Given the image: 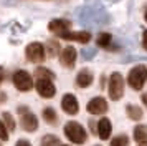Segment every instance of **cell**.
Instances as JSON below:
<instances>
[{"mask_svg":"<svg viewBox=\"0 0 147 146\" xmlns=\"http://www.w3.org/2000/svg\"><path fill=\"white\" fill-rule=\"evenodd\" d=\"M142 45H144V48L147 50V30L144 32V37H142Z\"/></svg>","mask_w":147,"mask_h":146,"instance_id":"26","label":"cell"},{"mask_svg":"<svg viewBox=\"0 0 147 146\" xmlns=\"http://www.w3.org/2000/svg\"><path fill=\"white\" fill-rule=\"evenodd\" d=\"M22 128L28 133L36 131V130H38V118L30 111L23 113V115H22Z\"/></svg>","mask_w":147,"mask_h":146,"instance_id":"11","label":"cell"},{"mask_svg":"<svg viewBox=\"0 0 147 146\" xmlns=\"http://www.w3.org/2000/svg\"><path fill=\"white\" fill-rule=\"evenodd\" d=\"M107 91H109V98L117 101L122 98L124 95V78L121 73H113L111 78H109V86H107Z\"/></svg>","mask_w":147,"mask_h":146,"instance_id":"3","label":"cell"},{"mask_svg":"<svg viewBox=\"0 0 147 146\" xmlns=\"http://www.w3.org/2000/svg\"><path fill=\"white\" fill-rule=\"evenodd\" d=\"M144 18H146V22H147V12H146V15H144Z\"/></svg>","mask_w":147,"mask_h":146,"instance_id":"29","label":"cell"},{"mask_svg":"<svg viewBox=\"0 0 147 146\" xmlns=\"http://www.w3.org/2000/svg\"><path fill=\"white\" fill-rule=\"evenodd\" d=\"M35 88H36V91L41 98H53L56 95V86L48 78H38L35 83Z\"/></svg>","mask_w":147,"mask_h":146,"instance_id":"6","label":"cell"},{"mask_svg":"<svg viewBox=\"0 0 147 146\" xmlns=\"http://www.w3.org/2000/svg\"><path fill=\"white\" fill-rule=\"evenodd\" d=\"M93 73L91 70H88V68H83L80 73H78V76H76V85L80 86V88H88V86L93 83Z\"/></svg>","mask_w":147,"mask_h":146,"instance_id":"13","label":"cell"},{"mask_svg":"<svg viewBox=\"0 0 147 146\" xmlns=\"http://www.w3.org/2000/svg\"><path fill=\"white\" fill-rule=\"evenodd\" d=\"M48 50V55L50 57H56L58 55V50H60V45H58V42H55V40H50L47 43V48H45V52Z\"/></svg>","mask_w":147,"mask_h":146,"instance_id":"22","label":"cell"},{"mask_svg":"<svg viewBox=\"0 0 147 146\" xmlns=\"http://www.w3.org/2000/svg\"><path fill=\"white\" fill-rule=\"evenodd\" d=\"M41 146H60V139L53 134H47L41 138Z\"/></svg>","mask_w":147,"mask_h":146,"instance_id":"21","label":"cell"},{"mask_svg":"<svg viewBox=\"0 0 147 146\" xmlns=\"http://www.w3.org/2000/svg\"><path fill=\"white\" fill-rule=\"evenodd\" d=\"M0 146H2V145H0Z\"/></svg>","mask_w":147,"mask_h":146,"instance_id":"33","label":"cell"},{"mask_svg":"<svg viewBox=\"0 0 147 146\" xmlns=\"http://www.w3.org/2000/svg\"><path fill=\"white\" fill-rule=\"evenodd\" d=\"M69 28H71V22L69 20H65V18H55L48 23V30L56 33L58 37H60L61 33L69 32Z\"/></svg>","mask_w":147,"mask_h":146,"instance_id":"10","label":"cell"},{"mask_svg":"<svg viewBox=\"0 0 147 146\" xmlns=\"http://www.w3.org/2000/svg\"><path fill=\"white\" fill-rule=\"evenodd\" d=\"M88 113L91 115H104L107 111V101L102 96H96V98L89 100V103L86 106Z\"/></svg>","mask_w":147,"mask_h":146,"instance_id":"8","label":"cell"},{"mask_svg":"<svg viewBox=\"0 0 147 146\" xmlns=\"http://www.w3.org/2000/svg\"><path fill=\"white\" fill-rule=\"evenodd\" d=\"M139 146H147V143H140V145Z\"/></svg>","mask_w":147,"mask_h":146,"instance_id":"28","label":"cell"},{"mask_svg":"<svg viewBox=\"0 0 147 146\" xmlns=\"http://www.w3.org/2000/svg\"><path fill=\"white\" fill-rule=\"evenodd\" d=\"M12 81H13L15 88L18 91H30L33 88V78L25 70H17L13 73V76H12Z\"/></svg>","mask_w":147,"mask_h":146,"instance_id":"4","label":"cell"},{"mask_svg":"<svg viewBox=\"0 0 147 146\" xmlns=\"http://www.w3.org/2000/svg\"><path fill=\"white\" fill-rule=\"evenodd\" d=\"M41 116H43V119L47 121L48 125H56L58 123V115H56V111H55L51 106H47L43 110V113H41Z\"/></svg>","mask_w":147,"mask_h":146,"instance_id":"16","label":"cell"},{"mask_svg":"<svg viewBox=\"0 0 147 146\" xmlns=\"http://www.w3.org/2000/svg\"><path fill=\"white\" fill-rule=\"evenodd\" d=\"M76 58H78V52L74 46H66L60 53V61L65 68H73L76 63Z\"/></svg>","mask_w":147,"mask_h":146,"instance_id":"7","label":"cell"},{"mask_svg":"<svg viewBox=\"0 0 147 146\" xmlns=\"http://www.w3.org/2000/svg\"><path fill=\"white\" fill-rule=\"evenodd\" d=\"M126 113H127V116H129L131 119H134V121H139V119L144 116L142 110H140L139 106H136V105H127L126 106Z\"/></svg>","mask_w":147,"mask_h":146,"instance_id":"17","label":"cell"},{"mask_svg":"<svg viewBox=\"0 0 147 146\" xmlns=\"http://www.w3.org/2000/svg\"><path fill=\"white\" fill-rule=\"evenodd\" d=\"M0 139L2 141H7L8 139V130H7V126L3 125L2 119H0Z\"/></svg>","mask_w":147,"mask_h":146,"instance_id":"24","label":"cell"},{"mask_svg":"<svg viewBox=\"0 0 147 146\" xmlns=\"http://www.w3.org/2000/svg\"><path fill=\"white\" fill-rule=\"evenodd\" d=\"M111 131H113V125H111V119L107 118H101L98 121V134H99L101 139H107L111 136Z\"/></svg>","mask_w":147,"mask_h":146,"instance_id":"14","label":"cell"},{"mask_svg":"<svg viewBox=\"0 0 147 146\" xmlns=\"http://www.w3.org/2000/svg\"><path fill=\"white\" fill-rule=\"evenodd\" d=\"M96 146H101V145H96Z\"/></svg>","mask_w":147,"mask_h":146,"instance_id":"32","label":"cell"},{"mask_svg":"<svg viewBox=\"0 0 147 146\" xmlns=\"http://www.w3.org/2000/svg\"><path fill=\"white\" fill-rule=\"evenodd\" d=\"M127 145H129V138L126 134H119V136L113 138V141H111V146H127Z\"/></svg>","mask_w":147,"mask_h":146,"instance_id":"23","label":"cell"},{"mask_svg":"<svg viewBox=\"0 0 147 146\" xmlns=\"http://www.w3.org/2000/svg\"><path fill=\"white\" fill-rule=\"evenodd\" d=\"M0 83H2V75H0Z\"/></svg>","mask_w":147,"mask_h":146,"instance_id":"31","label":"cell"},{"mask_svg":"<svg viewBox=\"0 0 147 146\" xmlns=\"http://www.w3.org/2000/svg\"><path fill=\"white\" fill-rule=\"evenodd\" d=\"M134 139L137 143H147V126L137 125L134 128Z\"/></svg>","mask_w":147,"mask_h":146,"instance_id":"15","label":"cell"},{"mask_svg":"<svg viewBox=\"0 0 147 146\" xmlns=\"http://www.w3.org/2000/svg\"><path fill=\"white\" fill-rule=\"evenodd\" d=\"M61 108H63V111L66 115H76L80 111V105H78L76 96L71 95V93H66L63 96V100H61Z\"/></svg>","mask_w":147,"mask_h":146,"instance_id":"9","label":"cell"},{"mask_svg":"<svg viewBox=\"0 0 147 146\" xmlns=\"http://www.w3.org/2000/svg\"><path fill=\"white\" fill-rule=\"evenodd\" d=\"M2 121H3V125L7 126V130L8 131H15V128H17V123H15V119H13V116L10 115V113H3L2 115Z\"/></svg>","mask_w":147,"mask_h":146,"instance_id":"19","label":"cell"},{"mask_svg":"<svg viewBox=\"0 0 147 146\" xmlns=\"http://www.w3.org/2000/svg\"><path fill=\"white\" fill-rule=\"evenodd\" d=\"M111 40H113L111 33H99L98 38H96V43H98V46H104L106 48V46H109Z\"/></svg>","mask_w":147,"mask_h":146,"instance_id":"20","label":"cell"},{"mask_svg":"<svg viewBox=\"0 0 147 146\" xmlns=\"http://www.w3.org/2000/svg\"><path fill=\"white\" fill-rule=\"evenodd\" d=\"M15 146H32V143H30V141H27V139H18Z\"/></svg>","mask_w":147,"mask_h":146,"instance_id":"25","label":"cell"},{"mask_svg":"<svg viewBox=\"0 0 147 146\" xmlns=\"http://www.w3.org/2000/svg\"><path fill=\"white\" fill-rule=\"evenodd\" d=\"M65 134L74 145H83V143H86V139H88L86 130L80 123H76V121H68L65 125Z\"/></svg>","mask_w":147,"mask_h":146,"instance_id":"1","label":"cell"},{"mask_svg":"<svg viewBox=\"0 0 147 146\" xmlns=\"http://www.w3.org/2000/svg\"><path fill=\"white\" fill-rule=\"evenodd\" d=\"M142 101L147 105V93H144V95H142Z\"/></svg>","mask_w":147,"mask_h":146,"instance_id":"27","label":"cell"},{"mask_svg":"<svg viewBox=\"0 0 147 146\" xmlns=\"http://www.w3.org/2000/svg\"><path fill=\"white\" fill-rule=\"evenodd\" d=\"M63 40H71V42H80V43H88L91 40L89 32H65L60 35Z\"/></svg>","mask_w":147,"mask_h":146,"instance_id":"12","label":"cell"},{"mask_svg":"<svg viewBox=\"0 0 147 146\" xmlns=\"http://www.w3.org/2000/svg\"><path fill=\"white\" fill-rule=\"evenodd\" d=\"M35 76L36 78H48V80H53L55 78V73L51 70H48L45 66H38L36 70H35Z\"/></svg>","mask_w":147,"mask_h":146,"instance_id":"18","label":"cell"},{"mask_svg":"<svg viewBox=\"0 0 147 146\" xmlns=\"http://www.w3.org/2000/svg\"><path fill=\"white\" fill-rule=\"evenodd\" d=\"M25 55H27V60L32 61V63H41L45 57H47V52H45V46L38 43V42H33L27 45V50H25Z\"/></svg>","mask_w":147,"mask_h":146,"instance_id":"5","label":"cell"},{"mask_svg":"<svg viewBox=\"0 0 147 146\" xmlns=\"http://www.w3.org/2000/svg\"><path fill=\"white\" fill-rule=\"evenodd\" d=\"M60 146H71V145H60Z\"/></svg>","mask_w":147,"mask_h":146,"instance_id":"30","label":"cell"},{"mask_svg":"<svg viewBox=\"0 0 147 146\" xmlns=\"http://www.w3.org/2000/svg\"><path fill=\"white\" fill-rule=\"evenodd\" d=\"M146 80H147V68L144 65H137L129 72L127 83L131 85L132 90H142V86L146 85Z\"/></svg>","mask_w":147,"mask_h":146,"instance_id":"2","label":"cell"}]
</instances>
